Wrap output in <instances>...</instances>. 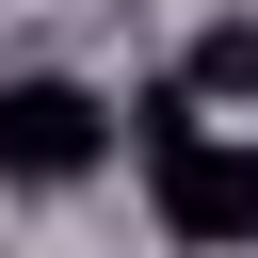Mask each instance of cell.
Instances as JSON below:
<instances>
[{
	"instance_id": "6da1fadb",
	"label": "cell",
	"mask_w": 258,
	"mask_h": 258,
	"mask_svg": "<svg viewBox=\"0 0 258 258\" xmlns=\"http://www.w3.org/2000/svg\"><path fill=\"white\" fill-rule=\"evenodd\" d=\"M129 145H145V194H161V226L177 242H258V129H210V97L194 81H161L145 113H129Z\"/></svg>"
},
{
	"instance_id": "7a4b0ae2",
	"label": "cell",
	"mask_w": 258,
	"mask_h": 258,
	"mask_svg": "<svg viewBox=\"0 0 258 258\" xmlns=\"http://www.w3.org/2000/svg\"><path fill=\"white\" fill-rule=\"evenodd\" d=\"M97 161H113V97L97 81H48V64L0 81V177L16 194H81Z\"/></svg>"
},
{
	"instance_id": "3957f363",
	"label": "cell",
	"mask_w": 258,
	"mask_h": 258,
	"mask_svg": "<svg viewBox=\"0 0 258 258\" xmlns=\"http://www.w3.org/2000/svg\"><path fill=\"white\" fill-rule=\"evenodd\" d=\"M177 81H194V97H210V113H258V16H210V32H194V64H177Z\"/></svg>"
}]
</instances>
